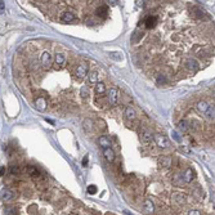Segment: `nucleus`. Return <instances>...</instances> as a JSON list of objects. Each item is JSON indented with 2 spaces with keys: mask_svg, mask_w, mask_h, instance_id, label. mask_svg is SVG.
<instances>
[{
  "mask_svg": "<svg viewBox=\"0 0 215 215\" xmlns=\"http://www.w3.org/2000/svg\"><path fill=\"white\" fill-rule=\"evenodd\" d=\"M107 13H108V8H107L106 5L99 7V8L95 11V14H97L98 17H101V18H106V17H107Z\"/></svg>",
  "mask_w": 215,
  "mask_h": 215,
  "instance_id": "4468645a",
  "label": "nucleus"
},
{
  "mask_svg": "<svg viewBox=\"0 0 215 215\" xmlns=\"http://www.w3.org/2000/svg\"><path fill=\"white\" fill-rule=\"evenodd\" d=\"M146 27L147 29H153V27L156 26V23H157V18H156L155 16H150L146 18Z\"/></svg>",
  "mask_w": 215,
  "mask_h": 215,
  "instance_id": "9d476101",
  "label": "nucleus"
},
{
  "mask_svg": "<svg viewBox=\"0 0 215 215\" xmlns=\"http://www.w3.org/2000/svg\"><path fill=\"white\" fill-rule=\"evenodd\" d=\"M205 115H206V117L209 120H214V106H209V108H207Z\"/></svg>",
  "mask_w": 215,
  "mask_h": 215,
  "instance_id": "393cba45",
  "label": "nucleus"
},
{
  "mask_svg": "<svg viewBox=\"0 0 215 215\" xmlns=\"http://www.w3.org/2000/svg\"><path fill=\"white\" fill-rule=\"evenodd\" d=\"M88 193H89V194H95V193H97V187L94 186V184H91V186H88Z\"/></svg>",
  "mask_w": 215,
  "mask_h": 215,
  "instance_id": "7c9ffc66",
  "label": "nucleus"
},
{
  "mask_svg": "<svg viewBox=\"0 0 215 215\" xmlns=\"http://www.w3.org/2000/svg\"><path fill=\"white\" fill-rule=\"evenodd\" d=\"M98 79H99V75L97 71H93V72L89 73V83L90 84H97L98 83Z\"/></svg>",
  "mask_w": 215,
  "mask_h": 215,
  "instance_id": "aec40b11",
  "label": "nucleus"
},
{
  "mask_svg": "<svg viewBox=\"0 0 215 215\" xmlns=\"http://www.w3.org/2000/svg\"><path fill=\"white\" fill-rule=\"evenodd\" d=\"M125 214H126V215H133V214H130L129 211H125Z\"/></svg>",
  "mask_w": 215,
  "mask_h": 215,
  "instance_id": "e433bc0d",
  "label": "nucleus"
},
{
  "mask_svg": "<svg viewBox=\"0 0 215 215\" xmlns=\"http://www.w3.org/2000/svg\"><path fill=\"white\" fill-rule=\"evenodd\" d=\"M11 173L12 174H18L19 173V168H18V166H16V165L12 166V168H11Z\"/></svg>",
  "mask_w": 215,
  "mask_h": 215,
  "instance_id": "2f4dec72",
  "label": "nucleus"
},
{
  "mask_svg": "<svg viewBox=\"0 0 215 215\" xmlns=\"http://www.w3.org/2000/svg\"><path fill=\"white\" fill-rule=\"evenodd\" d=\"M18 214V209L14 206H8L5 209V215H17Z\"/></svg>",
  "mask_w": 215,
  "mask_h": 215,
  "instance_id": "4be33fe9",
  "label": "nucleus"
},
{
  "mask_svg": "<svg viewBox=\"0 0 215 215\" xmlns=\"http://www.w3.org/2000/svg\"><path fill=\"white\" fill-rule=\"evenodd\" d=\"M186 67L188 68L189 71H192V72H196V71L198 70V63H197V61L193 59V58H188V59H186Z\"/></svg>",
  "mask_w": 215,
  "mask_h": 215,
  "instance_id": "39448f33",
  "label": "nucleus"
},
{
  "mask_svg": "<svg viewBox=\"0 0 215 215\" xmlns=\"http://www.w3.org/2000/svg\"><path fill=\"white\" fill-rule=\"evenodd\" d=\"M13 192L11 191V189H3V191H1V193H0V197H1V198L3 200H5V201H8V200H12L13 198Z\"/></svg>",
  "mask_w": 215,
  "mask_h": 215,
  "instance_id": "2eb2a0df",
  "label": "nucleus"
},
{
  "mask_svg": "<svg viewBox=\"0 0 215 215\" xmlns=\"http://www.w3.org/2000/svg\"><path fill=\"white\" fill-rule=\"evenodd\" d=\"M88 157H89V156H85V157H84V160H83V165L84 166L88 165Z\"/></svg>",
  "mask_w": 215,
  "mask_h": 215,
  "instance_id": "f704fd0d",
  "label": "nucleus"
},
{
  "mask_svg": "<svg viewBox=\"0 0 215 215\" xmlns=\"http://www.w3.org/2000/svg\"><path fill=\"white\" fill-rule=\"evenodd\" d=\"M140 138H142V140L144 143H148L151 142V139H152V135H151V132H148V130H143L142 134H140Z\"/></svg>",
  "mask_w": 215,
  "mask_h": 215,
  "instance_id": "a211bd4d",
  "label": "nucleus"
},
{
  "mask_svg": "<svg viewBox=\"0 0 215 215\" xmlns=\"http://www.w3.org/2000/svg\"><path fill=\"white\" fill-rule=\"evenodd\" d=\"M143 210H144L146 214H153L155 212V205L151 200H146L143 202Z\"/></svg>",
  "mask_w": 215,
  "mask_h": 215,
  "instance_id": "423d86ee",
  "label": "nucleus"
},
{
  "mask_svg": "<svg viewBox=\"0 0 215 215\" xmlns=\"http://www.w3.org/2000/svg\"><path fill=\"white\" fill-rule=\"evenodd\" d=\"M35 106H36V108L39 110V111H45V108H47V101H45V98L39 97V98L35 101Z\"/></svg>",
  "mask_w": 215,
  "mask_h": 215,
  "instance_id": "0eeeda50",
  "label": "nucleus"
},
{
  "mask_svg": "<svg viewBox=\"0 0 215 215\" xmlns=\"http://www.w3.org/2000/svg\"><path fill=\"white\" fill-rule=\"evenodd\" d=\"M75 75H76V77H77V79H84L86 75H88V65H86V63H81V65H79L77 68H76Z\"/></svg>",
  "mask_w": 215,
  "mask_h": 215,
  "instance_id": "7ed1b4c3",
  "label": "nucleus"
},
{
  "mask_svg": "<svg viewBox=\"0 0 215 215\" xmlns=\"http://www.w3.org/2000/svg\"><path fill=\"white\" fill-rule=\"evenodd\" d=\"M104 91H106V86H104L103 83H97L95 84V93L97 94H103Z\"/></svg>",
  "mask_w": 215,
  "mask_h": 215,
  "instance_id": "412c9836",
  "label": "nucleus"
},
{
  "mask_svg": "<svg viewBox=\"0 0 215 215\" xmlns=\"http://www.w3.org/2000/svg\"><path fill=\"white\" fill-rule=\"evenodd\" d=\"M65 62H66L65 55H63L62 53H57V54H55V65L63 66V65H65Z\"/></svg>",
  "mask_w": 215,
  "mask_h": 215,
  "instance_id": "6ab92c4d",
  "label": "nucleus"
},
{
  "mask_svg": "<svg viewBox=\"0 0 215 215\" xmlns=\"http://www.w3.org/2000/svg\"><path fill=\"white\" fill-rule=\"evenodd\" d=\"M160 164H161V166H164V168H170V165H171V158H170V157L162 158V160L160 161Z\"/></svg>",
  "mask_w": 215,
  "mask_h": 215,
  "instance_id": "a878e982",
  "label": "nucleus"
},
{
  "mask_svg": "<svg viewBox=\"0 0 215 215\" xmlns=\"http://www.w3.org/2000/svg\"><path fill=\"white\" fill-rule=\"evenodd\" d=\"M188 215H201V211L200 210H191L188 212Z\"/></svg>",
  "mask_w": 215,
  "mask_h": 215,
  "instance_id": "72a5a7b5",
  "label": "nucleus"
},
{
  "mask_svg": "<svg viewBox=\"0 0 215 215\" xmlns=\"http://www.w3.org/2000/svg\"><path fill=\"white\" fill-rule=\"evenodd\" d=\"M182 178H183L184 183H191L192 179H193V171H192V169H187L184 171V174L182 175Z\"/></svg>",
  "mask_w": 215,
  "mask_h": 215,
  "instance_id": "1a4fd4ad",
  "label": "nucleus"
},
{
  "mask_svg": "<svg viewBox=\"0 0 215 215\" xmlns=\"http://www.w3.org/2000/svg\"><path fill=\"white\" fill-rule=\"evenodd\" d=\"M5 12V4L4 1H0V14H3Z\"/></svg>",
  "mask_w": 215,
  "mask_h": 215,
  "instance_id": "473e14b6",
  "label": "nucleus"
},
{
  "mask_svg": "<svg viewBox=\"0 0 215 215\" xmlns=\"http://www.w3.org/2000/svg\"><path fill=\"white\" fill-rule=\"evenodd\" d=\"M193 12H194V17L196 18H202L205 16V11H202L201 8H193Z\"/></svg>",
  "mask_w": 215,
  "mask_h": 215,
  "instance_id": "b1692460",
  "label": "nucleus"
},
{
  "mask_svg": "<svg viewBox=\"0 0 215 215\" xmlns=\"http://www.w3.org/2000/svg\"><path fill=\"white\" fill-rule=\"evenodd\" d=\"M89 93H90V90H89L88 86H83V88L80 89V95L83 97V98H86V97L89 95Z\"/></svg>",
  "mask_w": 215,
  "mask_h": 215,
  "instance_id": "cd10ccee",
  "label": "nucleus"
},
{
  "mask_svg": "<svg viewBox=\"0 0 215 215\" xmlns=\"http://www.w3.org/2000/svg\"><path fill=\"white\" fill-rule=\"evenodd\" d=\"M153 139H155L156 144H157V147L160 148H169L170 147V142L168 140V138L164 137L162 134H156L153 135Z\"/></svg>",
  "mask_w": 215,
  "mask_h": 215,
  "instance_id": "f257e3e1",
  "label": "nucleus"
},
{
  "mask_svg": "<svg viewBox=\"0 0 215 215\" xmlns=\"http://www.w3.org/2000/svg\"><path fill=\"white\" fill-rule=\"evenodd\" d=\"M166 77L164 75H158L157 79H156V83H157V85H164V84H166Z\"/></svg>",
  "mask_w": 215,
  "mask_h": 215,
  "instance_id": "c85d7f7f",
  "label": "nucleus"
},
{
  "mask_svg": "<svg viewBox=\"0 0 215 215\" xmlns=\"http://www.w3.org/2000/svg\"><path fill=\"white\" fill-rule=\"evenodd\" d=\"M142 36H143V32L142 31H140V32H134V35H133V37H132V41L133 43H137L138 39H140Z\"/></svg>",
  "mask_w": 215,
  "mask_h": 215,
  "instance_id": "c756f323",
  "label": "nucleus"
},
{
  "mask_svg": "<svg viewBox=\"0 0 215 215\" xmlns=\"http://www.w3.org/2000/svg\"><path fill=\"white\" fill-rule=\"evenodd\" d=\"M178 129L180 130L182 133L187 132V129H188V125H187V121H184V120H182V121L178 124Z\"/></svg>",
  "mask_w": 215,
  "mask_h": 215,
  "instance_id": "bb28decb",
  "label": "nucleus"
},
{
  "mask_svg": "<svg viewBox=\"0 0 215 215\" xmlns=\"http://www.w3.org/2000/svg\"><path fill=\"white\" fill-rule=\"evenodd\" d=\"M125 117H126L128 120H134L135 116H137V114H135V110L133 108L132 106H128L126 108H125Z\"/></svg>",
  "mask_w": 215,
  "mask_h": 215,
  "instance_id": "6e6552de",
  "label": "nucleus"
},
{
  "mask_svg": "<svg viewBox=\"0 0 215 215\" xmlns=\"http://www.w3.org/2000/svg\"><path fill=\"white\" fill-rule=\"evenodd\" d=\"M117 97H119V91L116 88H111L107 93V99H108V103L111 106H115L117 103Z\"/></svg>",
  "mask_w": 215,
  "mask_h": 215,
  "instance_id": "f03ea898",
  "label": "nucleus"
},
{
  "mask_svg": "<svg viewBox=\"0 0 215 215\" xmlns=\"http://www.w3.org/2000/svg\"><path fill=\"white\" fill-rule=\"evenodd\" d=\"M209 106L210 104L209 103H206L205 101H201V102H198L197 103V110H198V112L200 114H206V111H207V108H209Z\"/></svg>",
  "mask_w": 215,
  "mask_h": 215,
  "instance_id": "dca6fc26",
  "label": "nucleus"
},
{
  "mask_svg": "<svg viewBox=\"0 0 215 215\" xmlns=\"http://www.w3.org/2000/svg\"><path fill=\"white\" fill-rule=\"evenodd\" d=\"M4 171H5V168H0V176L4 174Z\"/></svg>",
  "mask_w": 215,
  "mask_h": 215,
  "instance_id": "c9c22d12",
  "label": "nucleus"
},
{
  "mask_svg": "<svg viewBox=\"0 0 215 215\" xmlns=\"http://www.w3.org/2000/svg\"><path fill=\"white\" fill-rule=\"evenodd\" d=\"M61 19H62V22H65V23H68V22L75 19V14H73L72 12H65V13L62 14V17H61Z\"/></svg>",
  "mask_w": 215,
  "mask_h": 215,
  "instance_id": "9b49d317",
  "label": "nucleus"
},
{
  "mask_svg": "<svg viewBox=\"0 0 215 215\" xmlns=\"http://www.w3.org/2000/svg\"><path fill=\"white\" fill-rule=\"evenodd\" d=\"M26 171H27V174H29V175L32 176V178H37V176L40 175L39 171H37V169L35 168V166H27Z\"/></svg>",
  "mask_w": 215,
  "mask_h": 215,
  "instance_id": "f3484780",
  "label": "nucleus"
},
{
  "mask_svg": "<svg viewBox=\"0 0 215 215\" xmlns=\"http://www.w3.org/2000/svg\"><path fill=\"white\" fill-rule=\"evenodd\" d=\"M41 66L44 68H49L50 65H52V55H50L49 52H44L41 54Z\"/></svg>",
  "mask_w": 215,
  "mask_h": 215,
  "instance_id": "20e7f679",
  "label": "nucleus"
},
{
  "mask_svg": "<svg viewBox=\"0 0 215 215\" xmlns=\"http://www.w3.org/2000/svg\"><path fill=\"white\" fill-rule=\"evenodd\" d=\"M103 155H104V157H106V160L110 161V162H112V161L115 160V152L112 151L111 147H110V148H106V150L103 151Z\"/></svg>",
  "mask_w": 215,
  "mask_h": 215,
  "instance_id": "f8f14e48",
  "label": "nucleus"
},
{
  "mask_svg": "<svg viewBox=\"0 0 215 215\" xmlns=\"http://www.w3.org/2000/svg\"><path fill=\"white\" fill-rule=\"evenodd\" d=\"M84 129H85L86 132H91V130H93V121L86 119L85 121H84Z\"/></svg>",
  "mask_w": 215,
  "mask_h": 215,
  "instance_id": "5701e85b",
  "label": "nucleus"
},
{
  "mask_svg": "<svg viewBox=\"0 0 215 215\" xmlns=\"http://www.w3.org/2000/svg\"><path fill=\"white\" fill-rule=\"evenodd\" d=\"M98 143H99V146H101L103 150H106V148H110V147H111V142H110V139H108L107 137H99Z\"/></svg>",
  "mask_w": 215,
  "mask_h": 215,
  "instance_id": "ddd939ff",
  "label": "nucleus"
}]
</instances>
